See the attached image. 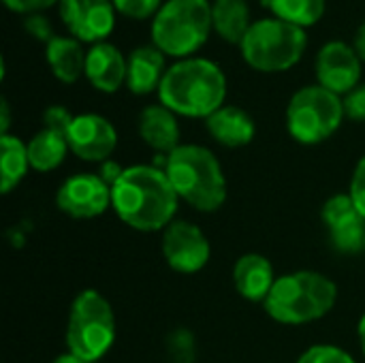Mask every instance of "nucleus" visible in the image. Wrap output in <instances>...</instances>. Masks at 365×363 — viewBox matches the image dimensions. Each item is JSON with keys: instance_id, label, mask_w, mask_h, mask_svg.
Here are the masks:
<instances>
[{"instance_id": "nucleus-4", "label": "nucleus", "mask_w": 365, "mask_h": 363, "mask_svg": "<svg viewBox=\"0 0 365 363\" xmlns=\"http://www.w3.org/2000/svg\"><path fill=\"white\" fill-rule=\"evenodd\" d=\"M338 302V285L314 270L278 276L263 308L280 325H308L327 317Z\"/></svg>"}, {"instance_id": "nucleus-33", "label": "nucleus", "mask_w": 365, "mask_h": 363, "mask_svg": "<svg viewBox=\"0 0 365 363\" xmlns=\"http://www.w3.org/2000/svg\"><path fill=\"white\" fill-rule=\"evenodd\" d=\"M122 171H124V167H120L115 160H105V163H101V171H98V175L109 184V186H113L115 182H118V178L122 175Z\"/></svg>"}, {"instance_id": "nucleus-20", "label": "nucleus", "mask_w": 365, "mask_h": 363, "mask_svg": "<svg viewBox=\"0 0 365 363\" xmlns=\"http://www.w3.org/2000/svg\"><path fill=\"white\" fill-rule=\"evenodd\" d=\"M86 58L88 51L75 36L56 34L49 43H45V60L53 77L62 83H75L81 75H86Z\"/></svg>"}, {"instance_id": "nucleus-22", "label": "nucleus", "mask_w": 365, "mask_h": 363, "mask_svg": "<svg viewBox=\"0 0 365 363\" xmlns=\"http://www.w3.org/2000/svg\"><path fill=\"white\" fill-rule=\"evenodd\" d=\"M212 26L214 32L231 45H242L248 34L250 9L246 0H214L212 2Z\"/></svg>"}, {"instance_id": "nucleus-7", "label": "nucleus", "mask_w": 365, "mask_h": 363, "mask_svg": "<svg viewBox=\"0 0 365 363\" xmlns=\"http://www.w3.org/2000/svg\"><path fill=\"white\" fill-rule=\"evenodd\" d=\"M306 47V28L278 17L252 21L240 45L246 64L259 73H284L293 68L304 58Z\"/></svg>"}, {"instance_id": "nucleus-11", "label": "nucleus", "mask_w": 365, "mask_h": 363, "mask_svg": "<svg viewBox=\"0 0 365 363\" xmlns=\"http://www.w3.org/2000/svg\"><path fill=\"white\" fill-rule=\"evenodd\" d=\"M56 205L75 220L96 218L111 208V186L98 173H75L60 184Z\"/></svg>"}, {"instance_id": "nucleus-14", "label": "nucleus", "mask_w": 365, "mask_h": 363, "mask_svg": "<svg viewBox=\"0 0 365 363\" xmlns=\"http://www.w3.org/2000/svg\"><path fill=\"white\" fill-rule=\"evenodd\" d=\"M71 152L86 163H105L118 148L115 126L98 113H79L66 133Z\"/></svg>"}, {"instance_id": "nucleus-5", "label": "nucleus", "mask_w": 365, "mask_h": 363, "mask_svg": "<svg viewBox=\"0 0 365 363\" xmlns=\"http://www.w3.org/2000/svg\"><path fill=\"white\" fill-rule=\"evenodd\" d=\"M212 2L210 0H167L152 19V45L165 56L192 58L210 39Z\"/></svg>"}, {"instance_id": "nucleus-32", "label": "nucleus", "mask_w": 365, "mask_h": 363, "mask_svg": "<svg viewBox=\"0 0 365 363\" xmlns=\"http://www.w3.org/2000/svg\"><path fill=\"white\" fill-rule=\"evenodd\" d=\"M6 4V9H11L13 13H21V15H32L38 11L49 9L51 4H58L60 0H2Z\"/></svg>"}, {"instance_id": "nucleus-3", "label": "nucleus", "mask_w": 365, "mask_h": 363, "mask_svg": "<svg viewBox=\"0 0 365 363\" xmlns=\"http://www.w3.org/2000/svg\"><path fill=\"white\" fill-rule=\"evenodd\" d=\"M165 173L180 197L192 210L212 214L227 201V178L212 150L197 143H182L165 156Z\"/></svg>"}, {"instance_id": "nucleus-9", "label": "nucleus", "mask_w": 365, "mask_h": 363, "mask_svg": "<svg viewBox=\"0 0 365 363\" xmlns=\"http://www.w3.org/2000/svg\"><path fill=\"white\" fill-rule=\"evenodd\" d=\"M163 259L165 263L178 274H197L201 272L212 257V246L205 233L188 223V220H173L163 231Z\"/></svg>"}, {"instance_id": "nucleus-37", "label": "nucleus", "mask_w": 365, "mask_h": 363, "mask_svg": "<svg viewBox=\"0 0 365 363\" xmlns=\"http://www.w3.org/2000/svg\"><path fill=\"white\" fill-rule=\"evenodd\" d=\"M357 336H359V344H361V351H364L365 357V312L364 317L359 319V323H357Z\"/></svg>"}, {"instance_id": "nucleus-1", "label": "nucleus", "mask_w": 365, "mask_h": 363, "mask_svg": "<svg viewBox=\"0 0 365 363\" xmlns=\"http://www.w3.org/2000/svg\"><path fill=\"white\" fill-rule=\"evenodd\" d=\"M175 195L165 169L154 165L124 167L111 186V210L130 229L141 233L165 231L178 214Z\"/></svg>"}, {"instance_id": "nucleus-15", "label": "nucleus", "mask_w": 365, "mask_h": 363, "mask_svg": "<svg viewBox=\"0 0 365 363\" xmlns=\"http://www.w3.org/2000/svg\"><path fill=\"white\" fill-rule=\"evenodd\" d=\"M128 58L113 43H96L90 45L86 58V79L98 92L113 94L122 86H126Z\"/></svg>"}, {"instance_id": "nucleus-26", "label": "nucleus", "mask_w": 365, "mask_h": 363, "mask_svg": "<svg viewBox=\"0 0 365 363\" xmlns=\"http://www.w3.org/2000/svg\"><path fill=\"white\" fill-rule=\"evenodd\" d=\"M295 363H357L351 353L334 344H314L306 349Z\"/></svg>"}, {"instance_id": "nucleus-18", "label": "nucleus", "mask_w": 365, "mask_h": 363, "mask_svg": "<svg viewBox=\"0 0 365 363\" xmlns=\"http://www.w3.org/2000/svg\"><path fill=\"white\" fill-rule=\"evenodd\" d=\"M205 128L218 145L229 150H237L252 143L257 135V124L252 116L235 105H222L218 111H214L205 120Z\"/></svg>"}, {"instance_id": "nucleus-35", "label": "nucleus", "mask_w": 365, "mask_h": 363, "mask_svg": "<svg viewBox=\"0 0 365 363\" xmlns=\"http://www.w3.org/2000/svg\"><path fill=\"white\" fill-rule=\"evenodd\" d=\"M353 47L357 51V56L361 58V62H365V21L357 28L355 39H353Z\"/></svg>"}, {"instance_id": "nucleus-24", "label": "nucleus", "mask_w": 365, "mask_h": 363, "mask_svg": "<svg viewBox=\"0 0 365 363\" xmlns=\"http://www.w3.org/2000/svg\"><path fill=\"white\" fill-rule=\"evenodd\" d=\"M263 4L274 13V17L302 28L319 24L327 9V0H263Z\"/></svg>"}, {"instance_id": "nucleus-29", "label": "nucleus", "mask_w": 365, "mask_h": 363, "mask_svg": "<svg viewBox=\"0 0 365 363\" xmlns=\"http://www.w3.org/2000/svg\"><path fill=\"white\" fill-rule=\"evenodd\" d=\"M349 195L355 201L357 210L361 212L365 218V154L359 158V163L355 165L353 178H351V186H349Z\"/></svg>"}, {"instance_id": "nucleus-8", "label": "nucleus", "mask_w": 365, "mask_h": 363, "mask_svg": "<svg viewBox=\"0 0 365 363\" xmlns=\"http://www.w3.org/2000/svg\"><path fill=\"white\" fill-rule=\"evenodd\" d=\"M344 118L342 96L319 83L299 88L287 105V131L302 145H319L331 139Z\"/></svg>"}, {"instance_id": "nucleus-17", "label": "nucleus", "mask_w": 365, "mask_h": 363, "mask_svg": "<svg viewBox=\"0 0 365 363\" xmlns=\"http://www.w3.org/2000/svg\"><path fill=\"white\" fill-rule=\"evenodd\" d=\"M137 131L143 143L158 152V154H171L175 148H180V124L178 116L167 109L163 103L148 105L141 109L137 120Z\"/></svg>"}, {"instance_id": "nucleus-31", "label": "nucleus", "mask_w": 365, "mask_h": 363, "mask_svg": "<svg viewBox=\"0 0 365 363\" xmlns=\"http://www.w3.org/2000/svg\"><path fill=\"white\" fill-rule=\"evenodd\" d=\"M24 26H26V32H28L30 36L38 39V41L49 43V41L56 36V34H53V28H51V24H49V19H47L45 15H41V13L26 15Z\"/></svg>"}, {"instance_id": "nucleus-10", "label": "nucleus", "mask_w": 365, "mask_h": 363, "mask_svg": "<svg viewBox=\"0 0 365 363\" xmlns=\"http://www.w3.org/2000/svg\"><path fill=\"white\" fill-rule=\"evenodd\" d=\"M321 220L338 255L353 257L365 252V218L349 193L331 195L321 208Z\"/></svg>"}, {"instance_id": "nucleus-12", "label": "nucleus", "mask_w": 365, "mask_h": 363, "mask_svg": "<svg viewBox=\"0 0 365 363\" xmlns=\"http://www.w3.org/2000/svg\"><path fill=\"white\" fill-rule=\"evenodd\" d=\"M58 11L68 34L90 45L107 41L118 13L111 0H60Z\"/></svg>"}, {"instance_id": "nucleus-13", "label": "nucleus", "mask_w": 365, "mask_h": 363, "mask_svg": "<svg viewBox=\"0 0 365 363\" xmlns=\"http://www.w3.org/2000/svg\"><path fill=\"white\" fill-rule=\"evenodd\" d=\"M361 64L364 62L353 45L344 41H329L317 53V83L338 96H346L361 83Z\"/></svg>"}, {"instance_id": "nucleus-6", "label": "nucleus", "mask_w": 365, "mask_h": 363, "mask_svg": "<svg viewBox=\"0 0 365 363\" xmlns=\"http://www.w3.org/2000/svg\"><path fill=\"white\" fill-rule=\"evenodd\" d=\"M115 315L111 304L96 289L81 291L68 312L66 349L86 363L101 362L115 342Z\"/></svg>"}, {"instance_id": "nucleus-16", "label": "nucleus", "mask_w": 365, "mask_h": 363, "mask_svg": "<svg viewBox=\"0 0 365 363\" xmlns=\"http://www.w3.org/2000/svg\"><path fill=\"white\" fill-rule=\"evenodd\" d=\"M233 287L240 297L252 304H265L278 276L267 257L259 252L242 255L233 265Z\"/></svg>"}, {"instance_id": "nucleus-2", "label": "nucleus", "mask_w": 365, "mask_h": 363, "mask_svg": "<svg viewBox=\"0 0 365 363\" xmlns=\"http://www.w3.org/2000/svg\"><path fill=\"white\" fill-rule=\"evenodd\" d=\"M227 75L207 58H184L173 62L158 88V103L175 116L207 120L225 105Z\"/></svg>"}, {"instance_id": "nucleus-27", "label": "nucleus", "mask_w": 365, "mask_h": 363, "mask_svg": "<svg viewBox=\"0 0 365 363\" xmlns=\"http://www.w3.org/2000/svg\"><path fill=\"white\" fill-rule=\"evenodd\" d=\"M115 11L130 19H154V15L165 4L163 0H111Z\"/></svg>"}, {"instance_id": "nucleus-34", "label": "nucleus", "mask_w": 365, "mask_h": 363, "mask_svg": "<svg viewBox=\"0 0 365 363\" xmlns=\"http://www.w3.org/2000/svg\"><path fill=\"white\" fill-rule=\"evenodd\" d=\"M9 124H11V109H9V101L2 98L0 101V135H9Z\"/></svg>"}, {"instance_id": "nucleus-36", "label": "nucleus", "mask_w": 365, "mask_h": 363, "mask_svg": "<svg viewBox=\"0 0 365 363\" xmlns=\"http://www.w3.org/2000/svg\"><path fill=\"white\" fill-rule=\"evenodd\" d=\"M51 363H86V362H81L79 357H75L73 353H68V351H66V353L58 355V357H56Z\"/></svg>"}, {"instance_id": "nucleus-19", "label": "nucleus", "mask_w": 365, "mask_h": 363, "mask_svg": "<svg viewBox=\"0 0 365 363\" xmlns=\"http://www.w3.org/2000/svg\"><path fill=\"white\" fill-rule=\"evenodd\" d=\"M167 68V56L156 45H141L128 53L126 88L137 96L158 92Z\"/></svg>"}, {"instance_id": "nucleus-21", "label": "nucleus", "mask_w": 365, "mask_h": 363, "mask_svg": "<svg viewBox=\"0 0 365 363\" xmlns=\"http://www.w3.org/2000/svg\"><path fill=\"white\" fill-rule=\"evenodd\" d=\"M26 145H28L30 167L38 173H49L58 169L64 163L66 154L71 152L66 133L49 126H43L38 133H34Z\"/></svg>"}, {"instance_id": "nucleus-28", "label": "nucleus", "mask_w": 365, "mask_h": 363, "mask_svg": "<svg viewBox=\"0 0 365 363\" xmlns=\"http://www.w3.org/2000/svg\"><path fill=\"white\" fill-rule=\"evenodd\" d=\"M344 113L353 122H365V83H359L346 96H342Z\"/></svg>"}, {"instance_id": "nucleus-25", "label": "nucleus", "mask_w": 365, "mask_h": 363, "mask_svg": "<svg viewBox=\"0 0 365 363\" xmlns=\"http://www.w3.org/2000/svg\"><path fill=\"white\" fill-rule=\"evenodd\" d=\"M165 355L169 363H195L197 362V340L188 327H175L167 334Z\"/></svg>"}, {"instance_id": "nucleus-23", "label": "nucleus", "mask_w": 365, "mask_h": 363, "mask_svg": "<svg viewBox=\"0 0 365 363\" xmlns=\"http://www.w3.org/2000/svg\"><path fill=\"white\" fill-rule=\"evenodd\" d=\"M28 145L15 135H0V193L15 190L30 171Z\"/></svg>"}, {"instance_id": "nucleus-30", "label": "nucleus", "mask_w": 365, "mask_h": 363, "mask_svg": "<svg viewBox=\"0 0 365 363\" xmlns=\"http://www.w3.org/2000/svg\"><path fill=\"white\" fill-rule=\"evenodd\" d=\"M73 118H75V116H73L66 107H62V105H51V107H47L45 113H43V126H49V128L68 133Z\"/></svg>"}]
</instances>
